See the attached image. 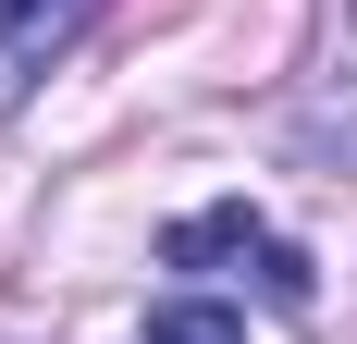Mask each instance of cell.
Returning <instances> with one entry per match:
<instances>
[{
  "instance_id": "cell-1",
  "label": "cell",
  "mask_w": 357,
  "mask_h": 344,
  "mask_svg": "<svg viewBox=\"0 0 357 344\" xmlns=\"http://www.w3.org/2000/svg\"><path fill=\"white\" fill-rule=\"evenodd\" d=\"M160 258H173V271H259V295H271V308H308V258H296L259 209H234V197L197 209V221H173V234H160Z\"/></svg>"
},
{
  "instance_id": "cell-2",
  "label": "cell",
  "mask_w": 357,
  "mask_h": 344,
  "mask_svg": "<svg viewBox=\"0 0 357 344\" xmlns=\"http://www.w3.org/2000/svg\"><path fill=\"white\" fill-rule=\"evenodd\" d=\"M99 25V0H0V111L37 99V74Z\"/></svg>"
},
{
  "instance_id": "cell-3",
  "label": "cell",
  "mask_w": 357,
  "mask_h": 344,
  "mask_svg": "<svg viewBox=\"0 0 357 344\" xmlns=\"http://www.w3.org/2000/svg\"><path fill=\"white\" fill-rule=\"evenodd\" d=\"M148 344H247V320L222 295H173V308H148Z\"/></svg>"
}]
</instances>
